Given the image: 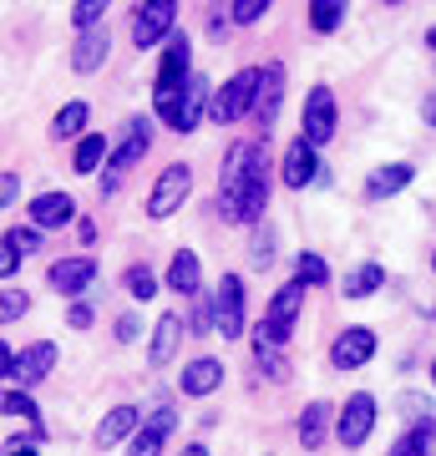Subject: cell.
I'll return each instance as SVG.
<instances>
[{
  "instance_id": "1",
  "label": "cell",
  "mask_w": 436,
  "mask_h": 456,
  "mask_svg": "<svg viewBox=\"0 0 436 456\" xmlns=\"http://www.w3.org/2000/svg\"><path fill=\"white\" fill-rule=\"evenodd\" d=\"M193 46H188V31H173V41L162 46V61H158V82H152V102H158V117L173 112L178 97L188 92L193 82Z\"/></svg>"
},
{
  "instance_id": "2",
  "label": "cell",
  "mask_w": 436,
  "mask_h": 456,
  "mask_svg": "<svg viewBox=\"0 0 436 456\" xmlns=\"http://www.w3.org/2000/svg\"><path fill=\"white\" fill-rule=\"evenodd\" d=\"M305 289H309V284H300V279H290L284 289H275L269 314H264V320H259V330H254V345H269V350L290 345L294 320H300V310H305Z\"/></svg>"
},
{
  "instance_id": "3",
  "label": "cell",
  "mask_w": 436,
  "mask_h": 456,
  "mask_svg": "<svg viewBox=\"0 0 436 456\" xmlns=\"http://www.w3.org/2000/svg\"><path fill=\"white\" fill-rule=\"evenodd\" d=\"M259 86H264V71L259 66H243V71H234L224 82V92H213V107L209 117L224 127V122H239V117H249L259 107Z\"/></svg>"
},
{
  "instance_id": "4",
  "label": "cell",
  "mask_w": 436,
  "mask_h": 456,
  "mask_svg": "<svg viewBox=\"0 0 436 456\" xmlns=\"http://www.w3.org/2000/svg\"><path fill=\"white\" fill-rule=\"evenodd\" d=\"M269 173H275V167H269V152H264V142H254V158H249V173H243V198H239V224L243 228L264 224L269 188H275V178H269Z\"/></svg>"
},
{
  "instance_id": "5",
  "label": "cell",
  "mask_w": 436,
  "mask_h": 456,
  "mask_svg": "<svg viewBox=\"0 0 436 456\" xmlns=\"http://www.w3.org/2000/svg\"><path fill=\"white\" fill-rule=\"evenodd\" d=\"M193 193V167L188 163H168L152 183V193H147V218H173V213L188 203Z\"/></svg>"
},
{
  "instance_id": "6",
  "label": "cell",
  "mask_w": 436,
  "mask_h": 456,
  "mask_svg": "<svg viewBox=\"0 0 436 456\" xmlns=\"http://www.w3.org/2000/svg\"><path fill=\"white\" fill-rule=\"evenodd\" d=\"M173 26H178V5L173 0H147L132 16V41H137V51H147L158 41H173Z\"/></svg>"
},
{
  "instance_id": "7",
  "label": "cell",
  "mask_w": 436,
  "mask_h": 456,
  "mask_svg": "<svg viewBox=\"0 0 436 456\" xmlns=\"http://www.w3.org/2000/svg\"><path fill=\"white\" fill-rule=\"evenodd\" d=\"M147 147H152V122H132L128 127V142L117 147L112 158H107V178H102V193H117V183H122V173H128L132 163H143L147 158Z\"/></svg>"
},
{
  "instance_id": "8",
  "label": "cell",
  "mask_w": 436,
  "mask_h": 456,
  "mask_svg": "<svg viewBox=\"0 0 436 456\" xmlns=\"http://www.w3.org/2000/svg\"><path fill=\"white\" fill-rule=\"evenodd\" d=\"M213 325L224 340H239L243 335V279L224 274L218 279V294H213Z\"/></svg>"
},
{
  "instance_id": "9",
  "label": "cell",
  "mask_w": 436,
  "mask_h": 456,
  "mask_svg": "<svg viewBox=\"0 0 436 456\" xmlns=\"http://www.w3.org/2000/svg\"><path fill=\"white\" fill-rule=\"evenodd\" d=\"M371 426H375V395L371 391H356L350 401H345V411L335 416L340 446H360V441L371 436Z\"/></svg>"
},
{
  "instance_id": "10",
  "label": "cell",
  "mask_w": 436,
  "mask_h": 456,
  "mask_svg": "<svg viewBox=\"0 0 436 456\" xmlns=\"http://www.w3.org/2000/svg\"><path fill=\"white\" fill-rule=\"evenodd\" d=\"M203 107H213V82H209V77H193V82H188V92L178 97V107H173V112H162V122L188 137V132L203 122Z\"/></svg>"
},
{
  "instance_id": "11",
  "label": "cell",
  "mask_w": 436,
  "mask_h": 456,
  "mask_svg": "<svg viewBox=\"0 0 436 456\" xmlns=\"http://www.w3.org/2000/svg\"><path fill=\"white\" fill-rule=\"evenodd\" d=\"M330 137H335V92H330V86H309V97H305V142L325 147Z\"/></svg>"
},
{
  "instance_id": "12",
  "label": "cell",
  "mask_w": 436,
  "mask_h": 456,
  "mask_svg": "<svg viewBox=\"0 0 436 456\" xmlns=\"http://www.w3.org/2000/svg\"><path fill=\"white\" fill-rule=\"evenodd\" d=\"M371 355H375V330H366V325L340 330L335 345H330V365L335 370H360Z\"/></svg>"
},
{
  "instance_id": "13",
  "label": "cell",
  "mask_w": 436,
  "mask_h": 456,
  "mask_svg": "<svg viewBox=\"0 0 436 456\" xmlns=\"http://www.w3.org/2000/svg\"><path fill=\"white\" fill-rule=\"evenodd\" d=\"M320 158H315V147L305 142V137H294L290 147H284V163H279V178L290 183V188H309V183H320Z\"/></svg>"
},
{
  "instance_id": "14",
  "label": "cell",
  "mask_w": 436,
  "mask_h": 456,
  "mask_svg": "<svg viewBox=\"0 0 436 456\" xmlns=\"http://www.w3.org/2000/svg\"><path fill=\"white\" fill-rule=\"evenodd\" d=\"M92 279H97V259L92 254H77V259H56L51 264V289L56 294H86L92 289Z\"/></svg>"
},
{
  "instance_id": "15",
  "label": "cell",
  "mask_w": 436,
  "mask_h": 456,
  "mask_svg": "<svg viewBox=\"0 0 436 456\" xmlns=\"http://www.w3.org/2000/svg\"><path fill=\"white\" fill-rule=\"evenodd\" d=\"M51 365H56V345H51V340L26 345V350L16 355V375H11V391H16V386H36V380H46Z\"/></svg>"
},
{
  "instance_id": "16",
  "label": "cell",
  "mask_w": 436,
  "mask_h": 456,
  "mask_svg": "<svg viewBox=\"0 0 436 456\" xmlns=\"http://www.w3.org/2000/svg\"><path fill=\"white\" fill-rule=\"evenodd\" d=\"M183 314H158V325H152V340H147V365H168V360L178 355L183 345Z\"/></svg>"
},
{
  "instance_id": "17",
  "label": "cell",
  "mask_w": 436,
  "mask_h": 456,
  "mask_svg": "<svg viewBox=\"0 0 436 456\" xmlns=\"http://www.w3.org/2000/svg\"><path fill=\"white\" fill-rule=\"evenodd\" d=\"M279 102H284V66H279V61H269V66H264V86H259V107H254L259 132H264V137H269V127H275Z\"/></svg>"
},
{
  "instance_id": "18",
  "label": "cell",
  "mask_w": 436,
  "mask_h": 456,
  "mask_svg": "<svg viewBox=\"0 0 436 456\" xmlns=\"http://www.w3.org/2000/svg\"><path fill=\"white\" fill-rule=\"evenodd\" d=\"M178 386H183V395H213L218 386H224V365H218L213 355H198V360L183 365Z\"/></svg>"
},
{
  "instance_id": "19",
  "label": "cell",
  "mask_w": 436,
  "mask_h": 456,
  "mask_svg": "<svg viewBox=\"0 0 436 456\" xmlns=\"http://www.w3.org/2000/svg\"><path fill=\"white\" fill-rule=\"evenodd\" d=\"M330 426H335V406H330V401H309V406L300 411V446H305V452H320L325 436H330Z\"/></svg>"
},
{
  "instance_id": "20",
  "label": "cell",
  "mask_w": 436,
  "mask_h": 456,
  "mask_svg": "<svg viewBox=\"0 0 436 456\" xmlns=\"http://www.w3.org/2000/svg\"><path fill=\"white\" fill-rule=\"evenodd\" d=\"M77 213V198L71 193H41L31 203V228H66Z\"/></svg>"
},
{
  "instance_id": "21",
  "label": "cell",
  "mask_w": 436,
  "mask_h": 456,
  "mask_svg": "<svg viewBox=\"0 0 436 456\" xmlns=\"http://www.w3.org/2000/svg\"><path fill=\"white\" fill-rule=\"evenodd\" d=\"M198 284H203V264H198V254L193 248H178L173 264H168V289L183 294V299H188V294L198 299Z\"/></svg>"
},
{
  "instance_id": "22",
  "label": "cell",
  "mask_w": 436,
  "mask_h": 456,
  "mask_svg": "<svg viewBox=\"0 0 436 456\" xmlns=\"http://www.w3.org/2000/svg\"><path fill=\"white\" fill-rule=\"evenodd\" d=\"M137 421H143V411L137 406H112L107 416H102V426H97V446L107 452V446H117L122 436H137V431H143Z\"/></svg>"
},
{
  "instance_id": "23",
  "label": "cell",
  "mask_w": 436,
  "mask_h": 456,
  "mask_svg": "<svg viewBox=\"0 0 436 456\" xmlns=\"http://www.w3.org/2000/svg\"><path fill=\"white\" fill-rule=\"evenodd\" d=\"M107 51H112V41H107V26H102V31L77 36V46H71V71L92 77V71H97V66L107 61Z\"/></svg>"
},
{
  "instance_id": "24",
  "label": "cell",
  "mask_w": 436,
  "mask_h": 456,
  "mask_svg": "<svg viewBox=\"0 0 436 456\" xmlns=\"http://www.w3.org/2000/svg\"><path fill=\"white\" fill-rule=\"evenodd\" d=\"M86 122H92V107L86 102H66L62 112L51 117V137L56 142H81L86 137Z\"/></svg>"
},
{
  "instance_id": "25",
  "label": "cell",
  "mask_w": 436,
  "mask_h": 456,
  "mask_svg": "<svg viewBox=\"0 0 436 456\" xmlns=\"http://www.w3.org/2000/svg\"><path fill=\"white\" fill-rule=\"evenodd\" d=\"M411 173H416L411 163H386V167H375L371 183H366V193H371V198H391V193H401L406 183H411Z\"/></svg>"
},
{
  "instance_id": "26",
  "label": "cell",
  "mask_w": 436,
  "mask_h": 456,
  "mask_svg": "<svg viewBox=\"0 0 436 456\" xmlns=\"http://www.w3.org/2000/svg\"><path fill=\"white\" fill-rule=\"evenodd\" d=\"M107 158H112V152H107V137H102V132H86L77 142V152H71V167H77V173H97Z\"/></svg>"
},
{
  "instance_id": "27",
  "label": "cell",
  "mask_w": 436,
  "mask_h": 456,
  "mask_svg": "<svg viewBox=\"0 0 436 456\" xmlns=\"http://www.w3.org/2000/svg\"><path fill=\"white\" fill-rule=\"evenodd\" d=\"M381 284H386V269L381 264H360V269L345 274V299H371Z\"/></svg>"
},
{
  "instance_id": "28",
  "label": "cell",
  "mask_w": 436,
  "mask_h": 456,
  "mask_svg": "<svg viewBox=\"0 0 436 456\" xmlns=\"http://www.w3.org/2000/svg\"><path fill=\"white\" fill-rule=\"evenodd\" d=\"M309 26L320 36L340 31L345 26V0H309Z\"/></svg>"
},
{
  "instance_id": "29",
  "label": "cell",
  "mask_w": 436,
  "mask_h": 456,
  "mask_svg": "<svg viewBox=\"0 0 436 456\" xmlns=\"http://www.w3.org/2000/svg\"><path fill=\"white\" fill-rule=\"evenodd\" d=\"M122 284H128V294L137 299V305H147V299H158V274H152L147 264H132Z\"/></svg>"
},
{
  "instance_id": "30",
  "label": "cell",
  "mask_w": 436,
  "mask_h": 456,
  "mask_svg": "<svg viewBox=\"0 0 436 456\" xmlns=\"http://www.w3.org/2000/svg\"><path fill=\"white\" fill-rule=\"evenodd\" d=\"M102 20H107V0H77V5H71V26H77L81 36L102 31Z\"/></svg>"
},
{
  "instance_id": "31",
  "label": "cell",
  "mask_w": 436,
  "mask_h": 456,
  "mask_svg": "<svg viewBox=\"0 0 436 456\" xmlns=\"http://www.w3.org/2000/svg\"><path fill=\"white\" fill-rule=\"evenodd\" d=\"M294 279L309 284V289H320V284H330V264H325L320 254H300V259H294Z\"/></svg>"
},
{
  "instance_id": "32",
  "label": "cell",
  "mask_w": 436,
  "mask_h": 456,
  "mask_svg": "<svg viewBox=\"0 0 436 456\" xmlns=\"http://www.w3.org/2000/svg\"><path fill=\"white\" fill-rule=\"evenodd\" d=\"M5 248H11L16 259H31L36 248H41V228H11V233H5Z\"/></svg>"
},
{
  "instance_id": "33",
  "label": "cell",
  "mask_w": 436,
  "mask_h": 456,
  "mask_svg": "<svg viewBox=\"0 0 436 456\" xmlns=\"http://www.w3.org/2000/svg\"><path fill=\"white\" fill-rule=\"evenodd\" d=\"M249 264H254V269H269V264H275V233H269V228H254V244H249Z\"/></svg>"
},
{
  "instance_id": "34",
  "label": "cell",
  "mask_w": 436,
  "mask_h": 456,
  "mask_svg": "<svg viewBox=\"0 0 436 456\" xmlns=\"http://www.w3.org/2000/svg\"><path fill=\"white\" fill-rule=\"evenodd\" d=\"M254 355H259V370L269 375V380H290V360L279 355V350H269V345H254Z\"/></svg>"
},
{
  "instance_id": "35",
  "label": "cell",
  "mask_w": 436,
  "mask_h": 456,
  "mask_svg": "<svg viewBox=\"0 0 436 456\" xmlns=\"http://www.w3.org/2000/svg\"><path fill=\"white\" fill-rule=\"evenodd\" d=\"M0 406H5V416H21V421L41 426V411H36V401L26 391H5V401H0Z\"/></svg>"
},
{
  "instance_id": "36",
  "label": "cell",
  "mask_w": 436,
  "mask_h": 456,
  "mask_svg": "<svg viewBox=\"0 0 436 456\" xmlns=\"http://www.w3.org/2000/svg\"><path fill=\"white\" fill-rule=\"evenodd\" d=\"M264 11H269V0H234L228 5V20L234 26H254V20H264Z\"/></svg>"
},
{
  "instance_id": "37",
  "label": "cell",
  "mask_w": 436,
  "mask_h": 456,
  "mask_svg": "<svg viewBox=\"0 0 436 456\" xmlns=\"http://www.w3.org/2000/svg\"><path fill=\"white\" fill-rule=\"evenodd\" d=\"M128 456H162V431L143 426V431H137V436L128 441Z\"/></svg>"
},
{
  "instance_id": "38",
  "label": "cell",
  "mask_w": 436,
  "mask_h": 456,
  "mask_svg": "<svg viewBox=\"0 0 436 456\" xmlns=\"http://www.w3.org/2000/svg\"><path fill=\"white\" fill-rule=\"evenodd\" d=\"M26 310H31V299H26L21 289H5V294H0V320H5V325H11V320H21Z\"/></svg>"
},
{
  "instance_id": "39",
  "label": "cell",
  "mask_w": 436,
  "mask_h": 456,
  "mask_svg": "<svg viewBox=\"0 0 436 456\" xmlns=\"http://www.w3.org/2000/svg\"><path fill=\"white\" fill-rule=\"evenodd\" d=\"M143 426H152V431H162V436H168V431L178 426V411H173V406H158V411H152V416H147Z\"/></svg>"
},
{
  "instance_id": "40",
  "label": "cell",
  "mask_w": 436,
  "mask_h": 456,
  "mask_svg": "<svg viewBox=\"0 0 436 456\" xmlns=\"http://www.w3.org/2000/svg\"><path fill=\"white\" fill-rule=\"evenodd\" d=\"M188 325H193L198 335H209V330H218V325H213V310H209V305H203V294H198V299H193V320H188Z\"/></svg>"
},
{
  "instance_id": "41",
  "label": "cell",
  "mask_w": 436,
  "mask_h": 456,
  "mask_svg": "<svg viewBox=\"0 0 436 456\" xmlns=\"http://www.w3.org/2000/svg\"><path fill=\"white\" fill-rule=\"evenodd\" d=\"M137 335H143V320H137V314H122V320H117V345H132Z\"/></svg>"
},
{
  "instance_id": "42",
  "label": "cell",
  "mask_w": 436,
  "mask_h": 456,
  "mask_svg": "<svg viewBox=\"0 0 436 456\" xmlns=\"http://www.w3.org/2000/svg\"><path fill=\"white\" fill-rule=\"evenodd\" d=\"M16 193H21V173H0V203L11 208V203H16Z\"/></svg>"
},
{
  "instance_id": "43",
  "label": "cell",
  "mask_w": 436,
  "mask_h": 456,
  "mask_svg": "<svg viewBox=\"0 0 436 456\" xmlns=\"http://www.w3.org/2000/svg\"><path fill=\"white\" fill-rule=\"evenodd\" d=\"M66 320H71V330H92V305H71Z\"/></svg>"
},
{
  "instance_id": "44",
  "label": "cell",
  "mask_w": 436,
  "mask_h": 456,
  "mask_svg": "<svg viewBox=\"0 0 436 456\" xmlns=\"http://www.w3.org/2000/svg\"><path fill=\"white\" fill-rule=\"evenodd\" d=\"M391 456H426V452L416 446V436H401L396 446H391Z\"/></svg>"
},
{
  "instance_id": "45",
  "label": "cell",
  "mask_w": 436,
  "mask_h": 456,
  "mask_svg": "<svg viewBox=\"0 0 436 456\" xmlns=\"http://www.w3.org/2000/svg\"><path fill=\"white\" fill-rule=\"evenodd\" d=\"M5 456H36V441H11V446H5Z\"/></svg>"
},
{
  "instance_id": "46",
  "label": "cell",
  "mask_w": 436,
  "mask_h": 456,
  "mask_svg": "<svg viewBox=\"0 0 436 456\" xmlns=\"http://www.w3.org/2000/svg\"><path fill=\"white\" fill-rule=\"evenodd\" d=\"M16 269H21V259H16V254H11V248H5V254H0V274L11 279V274H16Z\"/></svg>"
},
{
  "instance_id": "47",
  "label": "cell",
  "mask_w": 436,
  "mask_h": 456,
  "mask_svg": "<svg viewBox=\"0 0 436 456\" xmlns=\"http://www.w3.org/2000/svg\"><path fill=\"white\" fill-rule=\"evenodd\" d=\"M421 117H426V127H436V92H426V107H421Z\"/></svg>"
},
{
  "instance_id": "48",
  "label": "cell",
  "mask_w": 436,
  "mask_h": 456,
  "mask_svg": "<svg viewBox=\"0 0 436 456\" xmlns=\"http://www.w3.org/2000/svg\"><path fill=\"white\" fill-rule=\"evenodd\" d=\"M183 456H209V446H203V441H188V446H183Z\"/></svg>"
},
{
  "instance_id": "49",
  "label": "cell",
  "mask_w": 436,
  "mask_h": 456,
  "mask_svg": "<svg viewBox=\"0 0 436 456\" xmlns=\"http://www.w3.org/2000/svg\"><path fill=\"white\" fill-rule=\"evenodd\" d=\"M426 46H432V51H436V26H432V31H426Z\"/></svg>"
},
{
  "instance_id": "50",
  "label": "cell",
  "mask_w": 436,
  "mask_h": 456,
  "mask_svg": "<svg viewBox=\"0 0 436 456\" xmlns=\"http://www.w3.org/2000/svg\"><path fill=\"white\" fill-rule=\"evenodd\" d=\"M432 386H436V365H432Z\"/></svg>"
},
{
  "instance_id": "51",
  "label": "cell",
  "mask_w": 436,
  "mask_h": 456,
  "mask_svg": "<svg viewBox=\"0 0 436 456\" xmlns=\"http://www.w3.org/2000/svg\"><path fill=\"white\" fill-rule=\"evenodd\" d=\"M432 269H436V254H432Z\"/></svg>"
}]
</instances>
